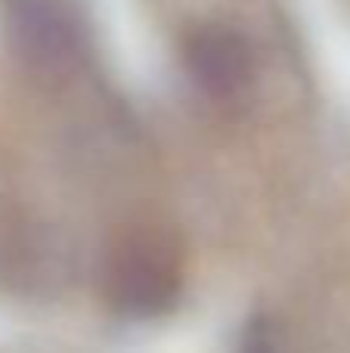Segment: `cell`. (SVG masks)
Instances as JSON below:
<instances>
[{
	"label": "cell",
	"instance_id": "cell-1",
	"mask_svg": "<svg viewBox=\"0 0 350 353\" xmlns=\"http://www.w3.org/2000/svg\"><path fill=\"white\" fill-rule=\"evenodd\" d=\"M180 292V254L161 232H127L105 263V294L127 316H158Z\"/></svg>",
	"mask_w": 350,
	"mask_h": 353
},
{
	"label": "cell",
	"instance_id": "cell-2",
	"mask_svg": "<svg viewBox=\"0 0 350 353\" xmlns=\"http://www.w3.org/2000/svg\"><path fill=\"white\" fill-rule=\"evenodd\" d=\"M6 22L16 50L41 72H65L78 59V25L62 0H10Z\"/></svg>",
	"mask_w": 350,
	"mask_h": 353
},
{
	"label": "cell",
	"instance_id": "cell-3",
	"mask_svg": "<svg viewBox=\"0 0 350 353\" xmlns=\"http://www.w3.org/2000/svg\"><path fill=\"white\" fill-rule=\"evenodd\" d=\"M183 62L198 90L217 99L236 97L251 78V50L227 25H202L192 31L183 41Z\"/></svg>",
	"mask_w": 350,
	"mask_h": 353
}]
</instances>
